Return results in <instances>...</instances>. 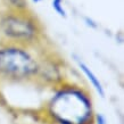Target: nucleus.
Here are the masks:
<instances>
[{
	"label": "nucleus",
	"instance_id": "obj_7",
	"mask_svg": "<svg viewBox=\"0 0 124 124\" xmlns=\"http://www.w3.org/2000/svg\"><path fill=\"white\" fill-rule=\"evenodd\" d=\"M96 120H97V124H107L106 117L101 114H97L96 115Z\"/></svg>",
	"mask_w": 124,
	"mask_h": 124
},
{
	"label": "nucleus",
	"instance_id": "obj_6",
	"mask_svg": "<svg viewBox=\"0 0 124 124\" xmlns=\"http://www.w3.org/2000/svg\"><path fill=\"white\" fill-rule=\"evenodd\" d=\"M13 6H15L17 9H21V8L25 7V0H9Z\"/></svg>",
	"mask_w": 124,
	"mask_h": 124
},
{
	"label": "nucleus",
	"instance_id": "obj_5",
	"mask_svg": "<svg viewBox=\"0 0 124 124\" xmlns=\"http://www.w3.org/2000/svg\"><path fill=\"white\" fill-rule=\"evenodd\" d=\"M53 7L56 9V11H58L60 15H65V11H64V8L63 6L60 5V0H55L53 2Z\"/></svg>",
	"mask_w": 124,
	"mask_h": 124
},
{
	"label": "nucleus",
	"instance_id": "obj_1",
	"mask_svg": "<svg viewBox=\"0 0 124 124\" xmlns=\"http://www.w3.org/2000/svg\"><path fill=\"white\" fill-rule=\"evenodd\" d=\"M50 112L62 124H88L92 107L89 98L79 90L66 89L53 98Z\"/></svg>",
	"mask_w": 124,
	"mask_h": 124
},
{
	"label": "nucleus",
	"instance_id": "obj_3",
	"mask_svg": "<svg viewBox=\"0 0 124 124\" xmlns=\"http://www.w3.org/2000/svg\"><path fill=\"white\" fill-rule=\"evenodd\" d=\"M1 30L8 38L15 40H29L33 38L37 26L32 19L22 14H8L1 19Z\"/></svg>",
	"mask_w": 124,
	"mask_h": 124
},
{
	"label": "nucleus",
	"instance_id": "obj_2",
	"mask_svg": "<svg viewBox=\"0 0 124 124\" xmlns=\"http://www.w3.org/2000/svg\"><path fill=\"white\" fill-rule=\"evenodd\" d=\"M37 71L33 58L18 48L0 49V72L13 76H27Z\"/></svg>",
	"mask_w": 124,
	"mask_h": 124
},
{
	"label": "nucleus",
	"instance_id": "obj_4",
	"mask_svg": "<svg viewBox=\"0 0 124 124\" xmlns=\"http://www.w3.org/2000/svg\"><path fill=\"white\" fill-rule=\"evenodd\" d=\"M78 64H79L80 68L82 70V72L84 73V75L88 78V80L91 82V84L93 85V88L97 90L98 93L100 94L101 97H105V91H104V88H102V85H101V83H100V81H99V79L94 75L93 72L91 71L90 68L88 67L83 62H81V60H79V59H78Z\"/></svg>",
	"mask_w": 124,
	"mask_h": 124
}]
</instances>
